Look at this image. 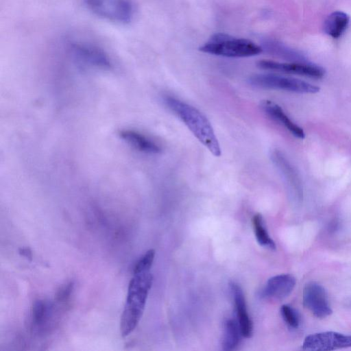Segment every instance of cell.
Listing matches in <instances>:
<instances>
[{"label":"cell","mask_w":351,"mask_h":351,"mask_svg":"<svg viewBox=\"0 0 351 351\" xmlns=\"http://www.w3.org/2000/svg\"><path fill=\"white\" fill-rule=\"evenodd\" d=\"M163 102L213 156H221L217 138L211 123L202 112L194 106L170 95L165 96Z\"/></svg>","instance_id":"cell-1"},{"label":"cell","mask_w":351,"mask_h":351,"mask_svg":"<svg viewBox=\"0 0 351 351\" xmlns=\"http://www.w3.org/2000/svg\"><path fill=\"white\" fill-rule=\"evenodd\" d=\"M153 276L149 271L134 274L131 279L120 329L123 337L129 335L137 326L144 311Z\"/></svg>","instance_id":"cell-2"},{"label":"cell","mask_w":351,"mask_h":351,"mask_svg":"<svg viewBox=\"0 0 351 351\" xmlns=\"http://www.w3.org/2000/svg\"><path fill=\"white\" fill-rule=\"evenodd\" d=\"M199 51L228 58H245L261 53L263 48L250 40L217 33L201 46Z\"/></svg>","instance_id":"cell-3"},{"label":"cell","mask_w":351,"mask_h":351,"mask_svg":"<svg viewBox=\"0 0 351 351\" xmlns=\"http://www.w3.org/2000/svg\"><path fill=\"white\" fill-rule=\"evenodd\" d=\"M82 3L93 14L117 24L131 23L136 11L133 0H82Z\"/></svg>","instance_id":"cell-4"},{"label":"cell","mask_w":351,"mask_h":351,"mask_svg":"<svg viewBox=\"0 0 351 351\" xmlns=\"http://www.w3.org/2000/svg\"><path fill=\"white\" fill-rule=\"evenodd\" d=\"M252 86L272 90H284L296 93L314 94L319 87L306 81L274 73H257L248 78Z\"/></svg>","instance_id":"cell-5"},{"label":"cell","mask_w":351,"mask_h":351,"mask_svg":"<svg viewBox=\"0 0 351 351\" xmlns=\"http://www.w3.org/2000/svg\"><path fill=\"white\" fill-rule=\"evenodd\" d=\"M70 50L75 60L85 66L103 70H108L112 67L108 55L96 45L75 42L71 44Z\"/></svg>","instance_id":"cell-6"},{"label":"cell","mask_w":351,"mask_h":351,"mask_svg":"<svg viewBox=\"0 0 351 351\" xmlns=\"http://www.w3.org/2000/svg\"><path fill=\"white\" fill-rule=\"evenodd\" d=\"M260 69L288 74H294L319 79L324 76L325 69L308 62H278L271 60H261L257 62Z\"/></svg>","instance_id":"cell-7"},{"label":"cell","mask_w":351,"mask_h":351,"mask_svg":"<svg viewBox=\"0 0 351 351\" xmlns=\"http://www.w3.org/2000/svg\"><path fill=\"white\" fill-rule=\"evenodd\" d=\"M302 300L304 307L317 318H325L332 313L325 289L315 282L304 286Z\"/></svg>","instance_id":"cell-8"},{"label":"cell","mask_w":351,"mask_h":351,"mask_svg":"<svg viewBox=\"0 0 351 351\" xmlns=\"http://www.w3.org/2000/svg\"><path fill=\"white\" fill-rule=\"evenodd\" d=\"M351 347V335L334 331L311 334L305 337L302 348L307 350H334Z\"/></svg>","instance_id":"cell-9"},{"label":"cell","mask_w":351,"mask_h":351,"mask_svg":"<svg viewBox=\"0 0 351 351\" xmlns=\"http://www.w3.org/2000/svg\"><path fill=\"white\" fill-rule=\"evenodd\" d=\"M295 283V278L290 274L274 276L267 280L260 295L265 298H284L291 293Z\"/></svg>","instance_id":"cell-10"},{"label":"cell","mask_w":351,"mask_h":351,"mask_svg":"<svg viewBox=\"0 0 351 351\" xmlns=\"http://www.w3.org/2000/svg\"><path fill=\"white\" fill-rule=\"evenodd\" d=\"M260 106L269 117L283 125L294 136L300 139L304 138L305 134L302 128L295 123L277 104L264 100L261 102Z\"/></svg>","instance_id":"cell-11"},{"label":"cell","mask_w":351,"mask_h":351,"mask_svg":"<svg viewBox=\"0 0 351 351\" xmlns=\"http://www.w3.org/2000/svg\"><path fill=\"white\" fill-rule=\"evenodd\" d=\"M120 138L134 149L146 154H156L161 152L160 147L152 139L133 129H123Z\"/></svg>","instance_id":"cell-12"},{"label":"cell","mask_w":351,"mask_h":351,"mask_svg":"<svg viewBox=\"0 0 351 351\" xmlns=\"http://www.w3.org/2000/svg\"><path fill=\"white\" fill-rule=\"evenodd\" d=\"M230 289L233 295L238 323L243 337L249 338L252 335L253 325L247 313L245 297L241 288L236 283L230 284Z\"/></svg>","instance_id":"cell-13"},{"label":"cell","mask_w":351,"mask_h":351,"mask_svg":"<svg viewBox=\"0 0 351 351\" xmlns=\"http://www.w3.org/2000/svg\"><path fill=\"white\" fill-rule=\"evenodd\" d=\"M350 20L349 15L346 12L335 11L330 13L324 21V32L332 38H338L348 29Z\"/></svg>","instance_id":"cell-14"},{"label":"cell","mask_w":351,"mask_h":351,"mask_svg":"<svg viewBox=\"0 0 351 351\" xmlns=\"http://www.w3.org/2000/svg\"><path fill=\"white\" fill-rule=\"evenodd\" d=\"M271 158L289 184L295 190L298 189L300 186V179L294 168L283 154L275 149L271 154Z\"/></svg>","instance_id":"cell-15"},{"label":"cell","mask_w":351,"mask_h":351,"mask_svg":"<svg viewBox=\"0 0 351 351\" xmlns=\"http://www.w3.org/2000/svg\"><path fill=\"white\" fill-rule=\"evenodd\" d=\"M266 50L270 53L289 62H308L305 56L295 49L276 40H267L265 44Z\"/></svg>","instance_id":"cell-16"},{"label":"cell","mask_w":351,"mask_h":351,"mask_svg":"<svg viewBox=\"0 0 351 351\" xmlns=\"http://www.w3.org/2000/svg\"><path fill=\"white\" fill-rule=\"evenodd\" d=\"M242 336L238 322L234 319H227L223 325V350H234L239 344Z\"/></svg>","instance_id":"cell-17"},{"label":"cell","mask_w":351,"mask_h":351,"mask_svg":"<svg viewBox=\"0 0 351 351\" xmlns=\"http://www.w3.org/2000/svg\"><path fill=\"white\" fill-rule=\"evenodd\" d=\"M252 223L254 230V234L258 243L269 249H275L276 244L270 238L267 230L265 229L261 215L256 214L252 218Z\"/></svg>","instance_id":"cell-18"},{"label":"cell","mask_w":351,"mask_h":351,"mask_svg":"<svg viewBox=\"0 0 351 351\" xmlns=\"http://www.w3.org/2000/svg\"><path fill=\"white\" fill-rule=\"evenodd\" d=\"M50 312L49 304L41 300L34 302L32 309V324L42 327L46 323Z\"/></svg>","instance_id":"cell-19"},{"label":"cell","mask_w":351,"mask_h":351,"mask_svg":"<svg viewBox=\"0 0 351 351\" xmlns=\"http://www.w3.org/2000/svg\"><path fill=\"white\" fill-rule=\"evenodd\" d=\"M281 315L286 324L292 328H297L300 325V316L291 306L285 304L280 308Z\"/></svg>","instance_id":"cell-20"},{"label":"cell","mask_w":351,"mask_h":351,"mask_svg":"<svg viewBox=\"0 0 351 351\" xmlns=\"http://www.w3.org/2000/svg\"><path fill=\"white\" fill-rule=\"evenodd\" d=\"M155 256L154 250H148L136 263L134 274L149 271Z\"/></svg>","instance_id":"cell-21"},{"label":"cell","mask_w":351,"mask_h":351,"mask_svg":"<svg viewBox=\"0 0 351 351\" xmlns=\"http://www.w3.org/2000/svg\"><path fill=\"white\" fill-rule=\"evenodd\" d=\"M73 289V283L70 282L62 286L56 295V300L58 302H66L70 298Z\"/></svg>","instance_id":"cell-22"},{"label":"cell","mask_w":351,"mask_h":351,"mask_svg":"<svg viewBox=\"0 0 351 351\" xmlns=\"http://www.w3.org/2000/svg\"><path fill=\"white\" fill-rule=\"evenodd\" d=\"M19 254L21 255L26 257L27 258L32 260V251L30 250L29 248L23 247V248L19 249Z\"/></svg>","instance_id":"cell-23"}]
</instances>
